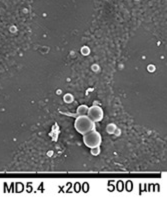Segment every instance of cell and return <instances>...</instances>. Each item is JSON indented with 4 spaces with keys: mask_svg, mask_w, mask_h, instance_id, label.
<instances>
[{
    "mask_svg": "<svg viewBox=\"0 0 167 203\" xmlns=\"http://www.w3.org/2000/svg\"><path fill=\"white\" fill-rule=\"evenodd\" d=\"M74 126H75V129L77 130V132H79L82 135L91 131V130H94V128H95L94 122L87 115L78 116L76 118V120H75Z\"/></svg>",
    "mask_w": 167,
    "mask_h": 203,
    "instance_id": "1",
    "label": "cell"
},
{
    "mask_svg": "<svg viewBox=\"0 0 167 203\" xmlns=\"http://www.w3.org/2000/svg\"><path fill=\"white\" fill-rule=\"evenodd\" d=\"M115 130V128H114V125H109L107 127V131L109 132V133H112Z\"/></svg>",
    "mask_w": 167,
    "mask_h": 203,
    "instance_id": "6",
    "label": "cell"
},
{
    "mask_svg": "<svg viewBox=\"0 0 167 203\" xmlns=\"http://www.w3.org/2000/svg\"><path fill=\"white\" fill-rule=\"evenodd\" d=\"M65 100H66V101L68 102V101H72V96L70 94H67V95H65Z\"/></svg>",
    "mask_w": 167,
    "mask_h": 203,
    "instance_id": "7",
    "label": "cell"
},
{
    "mask_svg": "<svg viewBox=\"0 0 167 203\" xmlns=\"http://www.w3.org/2000/svg\"><path fill=\"white\" fill-rule=\"evenodd\" d=\"M87 116L93 121V122H99L102 120L103 118V110L99 106H91L90 108H88V112H87Z\"/></svg>",
    "mask_w": 167,
    "mask_h": 203,
    "instance_id": "3",
    "label": "cell"
},
{
    "mask_svg": "<svg viewBox=\"0 0 167 203\" xmlns=\"http://www.w3.org/2000/svg\"><path fill=\"white\" fill-rule=\"evenodd\" d=\"M88 108L86 105H80V106L77 108V115L82 116V115H87V112H88Z\"/></svg>",
    "mask_w": 167,
    "mask_h": 203,
    "instance_id": "4",
    "label": "cell"
},
{
    "mask_svg": "<svg viewBox=\"0 0 167 203\" xmlns=\"http://www.w3.org/2000/svg\"><path fill=\"white\" fill-rule=\"evenodd\" d=\"M83 142L89 148L100 146L101 135L97 131H95V130H91V131L87 132L83 135Z\"/></svg>",
    "mask_w": 167,
    "mask_h": 203,
    "instance_id": "2",
    "label": "cell"
},
{
    "mask_svg": "<svg viewBox=\"0 0 167 203\" xmlns=\"http://www.w3.org/2000/svg\"><path fill=\"white\" fill-rule=\"evenodd\" d=\"M99 152H100V147L99 146H96V147L91 148V154H92V155H98Z\"/></svg>",
    "mask_w": 167,
    "mask_h": 203,
    "instance_id": "5",
    "label": "cell"
}]
</instances>
